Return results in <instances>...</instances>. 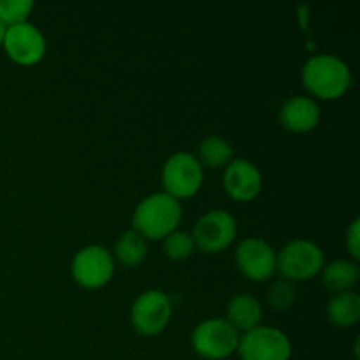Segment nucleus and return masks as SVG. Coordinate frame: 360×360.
<instances>
[{
  "label": "nucleus",
  "mask_w": 360,
  "mask_h": 360,
  "mask_svg": "<svg viewBox=\"0 0 360 360\" xmlns=\"http://www.w3.org/2000/svg\"><path fill=\"white\" fill-rule=\"evenodd\" d=\"M301 81L311 98L336 101L350 90L352 70L340 56L320 53L306 60L301 70Z\"/></svg>",
  "instance_id": "obj_1"
},
{
  "label": "nucleus",
  "mask_w": 360,
  "mask_h": 360,
  "mask_svg": "<svg viewBox=\"0 0 360 360\" xmlns=\"http://www.w3.org/2000/svg\"><path fill=\"white\" fill-rule=\"evenodd\" d=\"M181 202L172 199L165 192L151 193L137 204L132 214V229L144 239L158 241L167 238L171 232L178 231L181 224Z\"/></svg>",
  "instance_id": "obj_2"
},
{
  "label": "nucleus",
  "mask_w": 360,
  "mask_h": 360,
  "mask_svg": "<svg viewBox=\"0 0 360 360\" xmlns=\"http://www.w3.org/2000/svg\"><path fill=\"white\" fill-rule=\"evenodd\" d=\"M326 257L309 239H294L276 253V271L287 281H308L322 273Z\"/></svg>",
  "instance_id": "obj_3"
},
{
  "label": "nucleus",
  "mask_w": 360,
  "mask_h": 360,
  "mask_svg": "<svg viewBox=\"0 0 360 360\" xmlns=\"http://www.w3.org/2000/svg\"><path fill=\"white\" fill-rule=\"evenodd\" d=\"M204 181V169L188 151H178L165 160L162 169V186L167 195L185 200L195 195Z\"/></svg>",
  "instance_id": "obj_4"
},
{
  "label": "nucleus",
  "mask_w": 360,
  "mask_h": 360,
  "mask_svg": "<svg viewBox=\"0 0 360 360\" xmlns=\"http://www.w3.org/2000/svg\"><path fill=\"white\" fill-rule=\"evenodd\" d=\"M241 334L225 319H207L197 323L190 343L193 352L206 360H224L238 352Z\"/></svg>",
  "instance_id": "obj_5"
},
{
  "label": "nucleus",
  "mask_w": 360,
  "mask_h": 360,
  "mask_svg": "<svg viewBox=\"0 0 360 360\" xmlns=\"http://www.w3.org/2000/svg\"><path fill=\"white\" fill-rule=\"evenodd\" d=\"M72 280L86 290L105 287L115 274V257L101 245H88L74 255L70 264Z\"/></svg>",
  "instance_id": "obj_6"
},
{
  "label": "nucleus",
  "mask_w": 360,
  "mask_h": 360,
  "mask_svg": "<svg viewBox=\"0 0 360 360\" xmlns=\"http://www.w3.org/2000/svg\"><path fill=\"white\" fill-rule=\"evenodd\" d=\"M238 354L241 360H290V338L276 327L259 326L239 336Z\"/></svg>",
  "instance_id": "obj_7"
},
{
  "label": "nucleus",
  "mask_w": 360,
  "mask_h": 360,
  "mask_svg": "<svg viewBox=\"0 0 360 360\" xmlns=\"http://www.w3.org/2000/svg\"><path fill=\"white\" fill-rule=\"evenodd\" d=\"M238 236V221L229 211L211 210L197 220L192 238L195 248L207 255H214L234 243Z\"/></svg>",
  "instance_id": "obj_8"
},
{
  "label": "nucleus",
  "mask_w": 360,
  "mask_h": 360,
  "mask_svg": "<svg viewBox=\"0 0 360 360\" xmlns=\"http://www.w3.org/2000/svg\"><path fill=\"white\" fill-rule=\"evenodd\" d=\"M172 316V302L165 292L146 290L134 301L130 308V323L134 330L141 336H157L165 327Z\"/></svg>",
  "instance_id": "obj_9"
},
{
  "label": "nucleus",
  "mask_w": 360,
  "mask_h": 360,
  "mask_svg": "<svg viewBox=\"0 0 360 360\" xmlns=\"http://www.w3.org/2000/svg\"><path fill=\"white\" fill-rule=\"evenodd\" d=\"M236 266L248 280L267 281L276 273V252L260 238H246L236 246Z\"/></svg>",
  "instance_id": "obj_10"
},
{
  "label": "nucleus",
  "mask_w": 360,
  "mask_h": 360,
  "mask_svg": "<svg viewBox=\"0 0 360 360\" xmlns=\"http://www.w3.org/2000/svg\"><path fill=\"white\" fill-rule=\"evenodd\" d=\"M2 48L18 65H35L46 55V39L30 21L9 27Z\"/></svg>",
  "instance_id": "obj_11"
},
{
  "label": "nucleus",
  "mask_w": 360,
  "mask_h": 360,
  "mask_svg": "<svg viewBox=\"0 0 360 360\" xmlns=\"http://www.w3.org/2000/svg\"><path fill=\"white\" fill-rule=\"evenodd\" d=\"M224 188L236 202H252L262 192V172L246 158H234L224 169Z\"/></svg>",
  "instance_id": "obj_12"
},
{
  "label": "nucleus",
  "mask_w": 360,
  "mask_h": 360,
  "mask_svg": "<svg viewBox=\"0 0 360 360\" xmlns=\"http://www.w3.org/2000/svg\"><path fill=\"white\" fill-rule=\"evenodd\" d=\"M322 111L309 95H294L287 98L280 109V122L285 130L294 134H308L319 127Z\"/></svg>",
  "instance_id": "obj_13"
},
{
  "label": "nucleus",
  "mask_w": 360,
  "mask_h": 360,
  "mask_svg": "<svg viewBox=\"0 0 360 360\" xmlns=\"http://www.w3.org/2000/svg\"><path fill=\"white\" fill-rule=\"evenodd\" d=\"M264 309L259 299L250 294H238L229 301L227 320L238 333H248L262 326Z\"/></svg>",
  "instance_id": "obj_14"
},
{
  "label": "nucleus",
  "mask_w": 360,
  "mask_h": 360,
  "mask_svg": "<svg viewBox=\"0 0 360 360\" xmlns=\"http://www.w3.org/2000/svg\"><path fill=\"white\" fill-rule=\"evenodd\" d=\"M320 274H322V281L327 290L333 292V294H340V292L354 290L359 281L360 271L355 260L338 259L323 266Z\"/></svg>",
  "instance_id": "obj_15"
},
{
  "label": "nucleus",
  "mask_w": 360,
  "mask_h": 360,
  "mask_svg": "<svg viewBox=\"0 0 360 360\" xmlns=\"http://www.w3.org/2000/svg\"><path fill=\"white\" fill-rule=\"evenodd\" d=\"M327 319L336 327H354L360 320V295L348 290L334 294L327 302Z\"/></svg>",
  "instance_id": "obj_16"
},
{
  "label": "nucleus",
  "mask_w": 360,
  "mask_h": 360,
  "mask_svg": "<svg viewBox=\"0 0 360 360\" xmlns=\"http://www.w3.org/2000/svg\"><path fill=\"white\" fill-rule=\"evenodd\" d=\"M195 158L202 169H225L234 160V150L225 137L210 136L200 141Z\"/></svg>",
  "instance_id": "obj_17"
},
{
  "label": "nucleus",
  "mask_w": 360,
  "mask_h": 360,
  "mask_svg": "<svg viewBox=\"0 0 360 360\" xmlns=\"http://www.w3.org/2000/svg\"><path fill=\"white\" fill-rule=\"evenodd\" d=\"M148 253V243L139 232H136L134 229L125 231L118 238L115 245V260H118L122 266L125 267H137L139 264H143V260L146 259Z\"/></svg>",
  "instance_id": "obj_18"
},
{
  "label": "nucleus",
  "mask_w": 360,
  "mask_h": 360,
  "mask_svg": "<svg viewBox=\"0 0 360 360\" xmlns=\"http://www.w3.org/2000/svg\"><path fill=\"white\" fill-rule=\"evenodd\" d=\"M164 252L171 260H186L195 252V243L190 232L174 231L164 238Z\"/></svg>",
  "instance_id": "obj_19"
},
{
  "label": "nucleus",
  "mask_w": 360,
  "mask_h": 360,
  "mask_svg": "<svg viewBox=\"0 0 360 360\" xmlns=\"http://www.w3.org/2000/svg\"><path fill=\"white\" fill-rule=\"evenodd\" d=\"M34 2L32 0H0V21L7 28L28 21Z\"/></svg>",
  "instance_id": "obj_20"
},
{
  "label": "nucleus",
  "mask_w": 360,
  "mask_h": 360,
  "mask_svg": "<svg viewBox=\"0 0 360 360\" xmlns=\"http://www.w3.org/2000/svg\"><path fill=\"white\" fill-rule=\"evenodd\" d=\"M295 285L287 280H278L271 283L269 290H267V301H269L271 308L278 309V311H285L290 308L295 302Z\"/></svg>",
  "instance_id": "obj_21"
},
{
  "label": "nucleus",
  "mask_w": 360,
  "mask_h": 360,
  "mask_svg": "<svg viewBox=\"0 0 360 360\" xmlns=\"http://www.w3.org/2000/svg\"><path fill=\"white\" fill-rule=\"evenodd\" d=\"M345 245H347L348 253H350L352 260L357 262L360 257V220L355 218L347 229V238H345Z\"/></svg>",
  "instance_id": "obj_22"
},
{
  "label": "nucleus",
  "mask_w": 360,
  "mask_h": 360,
  "mask_svg": "<svg viewBox=\"0 0 360 360\" xmlns=\"http://www.w3.org/2000/svg\"><path fill=\"white\" fill-rule=\"evenodd\" d=\"M6 32H7V27L2 23V21H0V48H2L4 39H6Z\"/></svg>",
  "instance_id": "obj_23"
}]
</instances>
